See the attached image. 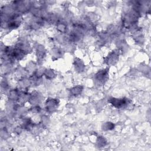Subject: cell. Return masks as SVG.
Masks as SVG:
<instances>
[{"label": "cell", "instance_id": "1", "mask_svg": "<svg viewBox=\"0 0 151 151\" xmlns=\"http://www.w3.org/2000/svg\"><path fill=\"white\" fill-rule=\"evenodd\" d=\"M109 102L115 107L122 108L125 107L129 103V100L128 99L112 98L109 100Z\"/></svg>", "mask_w": 151, "mask_h": 151}, {"label": "cell", "instance_id": "2", "mask_svg": "<svg viewBox=\"0 0 151 151\" xmlns=\"http://www.w3.org/2000/svg\"><path fill=\"white\" fill-rule=\"evenodd\" d=\"M108 76V70L104 69L100 70L96 74L95 79L98 83L103 84L106 81H107Z\"/></svg>", "mask_w": 151, "mask_h": 151}, {"label": "cell", "instance_id": "3", "mask_svg": "<svg viewBox=\"0 0 151 151\" xmlns=\"http://www.w3.org/2000/svg\"><path fill=\"white\" fill-rule=\"evenodd\" d=\"M119 55L116 52H112L110 53L106 58V62L107 64H114L118 59Z\"/></svg>", "mask_w": 151, "mask_h": 151}, {"label": "cell", "instance_id": "4", "mask_svg": "<svg viewBox=\"0 0 151 151\" xmlns=\"http://www.w3.org/2000/svg\"><path fill=\"white\" fill-rule=\"evenodd\" d=\"M57 100L53 99H51L50 100H48V101H47V108L48 109V110H53L54 109H55V108L57 106Z\"/></svg>", "mask_w": 151, "mask_h": 151}]
</instances>
